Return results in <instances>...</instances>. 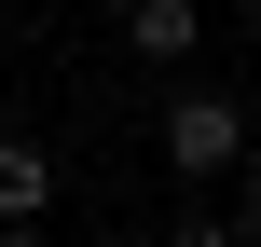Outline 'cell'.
<instances>
[{"instance_id":"277c9868","label":"cell","mask_w":261,"mask_h":247,"mask_svg":"<svg viewBox=\"0 0 261 247\" xmlns=\"http://www.w3.org/2000/svg\"><path fill=\"white\" fill-rule=\"evenodd\" d=\"M165 247H248V234H234V220H179Z\"/></svg>"},{"instance_id":"7a4b0ae2","label":"cell","mask_w":261,"mask_h":247,"mask_svg":"<svg viewBox=\"0 0 261 247\" xmlns=\"http://www.w3.org/2000/svg\"><path fill=\"white\" fill-rule=\"evenodd\" d=\"M41 206H55V151L0 138V234H41Z\"/></svg>"},{"instance_id":"5b68a950","label":"cell","mask_w":261,"mask_h":247,"mask_svg":"<svg viewBox=\"0 0 261 247\" xmlns=\"http://www.w3.org/2000/svg\"><path fill=\"white\" fill-rule=\"evenodd\" d=\"M234 193H248V220H261V151H248V179H234Z\"/></svg>"},{"instance_id":"3957f363","label":"cell","mask_w":261,"mask_h":247,"mask_svg":"<svg viewBox=\"0 0 261 247\" xmlns=\"http://www.w3.org/2000/svg\"><path fill=\"white\" fill-rule=\"evenodd\" d=\"M124 41H138V55H165V69H179V55H193V41H206V0H138V14H124Z\"/></svg>"},{"instance_id":"6da1fadb","label":"cell","mask_w":261,"mask_h":247,"mask_svg":"<svg viewBox=\"0 0 261 247\" xmlns=\"http://www.w3.org/2000/svg\"><path fill=\"white\" fill-rule=\"evenodd\" d=\"M248 151H261V124L234 110V96L193 83V96L165 110V179H248Z\"/></svg>"},{"instance_id":"8992f818","label":"cell","mask_w":261,"mask_h":247,"mask_svg":"<svg viewBox=\"0 0 261 247\" xmlns=\"http://www.w3.org/2000/svg\"><path fill=\"white\" fill-rule=\"evenodd\" d=\"M0 247H55V234H0Z\"/></svg>"}]
</instances>
